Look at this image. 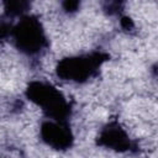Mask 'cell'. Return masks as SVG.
<instances>
[{"mask_svg": "<svg viewBox=\"0 0 158 158\" xmlns=\"http://www.w3.org/2000/svg\"><path fill=\"white\" fill-rule=\"evenodd\" d=\"M96 143L100 147H105L120 153L132 149L133 146L132 141L128 137V133L117 121H111L101 128Z\"/></svg>", "mask_w": 158, "mask_h": 158, "instance_id": "5", "label": "cell"}, {"mask_svg": "<svg viewBox=\"0 0 158 158\" xmlns=\"http://www.w3.org/2000/svg\"><path fill=\"white\" fill-rule=\"evenodd\" d=\"M62 5H63V9H64L67 12H74V11L78 10L79 2H78V1H64Z\"/></svg>", "mask_w": 158, "mask_h": 158, "instance_id": "7", "label": "cell"}, {"mask_svg": "<svg viewBox=\"0 0 158 158\" xmlns=\"http://www.w3.org/2000/svg\"><path fill=\"white\" fill-rule=\"evenodd\" d=\"M26 98L37 105L47 118L57 121H68L72 114V105L64 95L48 81L33 80L26 88Z\"/></svg>", "mask_w": 158, "mask_h": 158, "instance_id": "1", "label": "cell"}, {"mask_svg": "<svg viewBox=\"0 0 158 158\" xmlns=\"http://www.w3.org/2000/svg\"><path fill=\"white\" fill-rule=\"evenodd\" d=\"M11 37L15 47L27 56H36L48 46L44 28L33 15L21 16L19 22L12 26Z\"/></svg>", "mask_w": 158, "mask_h": 158, "instance_id": "3", "label": "cell"}, {"mask_svg": "<svg viewBox=\"0 0 158 158\" xmlns=\"http://www.w3.org/2000/svg\"><path fill=\"white\" fill-rule=\"evenodd\" d=\"M5 14L7 16H19V15H23L30 4L22 0H15V1H5Z\"/></svg>", "mask_w": 158, "mask_h": 158, "instance_id": "6", "label": "cell"}, {"mask_svg": "<svg viewBox=\"0 0 158 158\" xmlns=\"http://www.w3.org/2000/svg\"><path fill=\"white\" fill-rule=\"evenodd\" d=\"M109 54L104 52H91L80 56H73L63 58L56 67V74L62 80L84 83L89 78L94 77L99 68L109 60Z\"/></svg>", "mask_w": 158, "mask_h": 158, "instance_id": "2", "label": "cell"}, {"mask_svg": "<svg viewBox=\"0 0 158 158\" xmlns=\"http://www.w3.org/2000/svg\"><path fill=\"white\" fill-rule=\"evenodd\" d=\"M42 141L53 149L67 151L73 146L74 136L68 121H57L47 118L40 128Z\"/></svg>", "mask_w": 158, "mask_h": 158, "instance_id": "4", "label": "cell"}, {"mask_svg": "<svg viewBox=\"0 0 158 158\" xmlns=\"http://www.w3.org/2000/svg\"><path fill=\"white\" fill-rule=\"evenodd\" d=\"M121 26L125 30H131L133 27V22H132V20L128 16H122L121 17Z\"/></svg>", "mask_w": 158, "mask_h": 158, "instance_id": "8", "label": "cell"}]
</instances>
